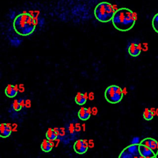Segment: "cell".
Wrapping results in <instances>:
<instances>
[{
	"mask_svg": "<svg viewBox=\"0 0 158 158\" xmlns=\"http://www.w3.org/2000/svg\"><path fill=\"white\" fill-rule=\"evenodd\" d=\"M137 19V14L133 11L127 7H121L116 11L112 22L119 31L127 32L134 28Z\"/></svg>",
	"mask_w": 158,
	"mask_h": 158,
	"instance_id": "obj_1",
	"label": "cell"
},
{
	"mask_svg": "<svg viewBox=\"0 0 158 158\" xmlns=\"http://www.w3.org/2000/svg\"><path fill=\"white\" fill-rule=\"evenodd\" d=\"M15 32L21 36H28L32 34L37 27V20L30 13L24 12L17 15L13 21Z\"/></svg>",
	"mask_w": 158,
	"mask_h": 158,
	"instance_id": "obj_2",
	"label": "cell"
},
{
	"mask_svg": "<svg viewBox=\"0 0 158 158\" xmlns=\"http://www.w3.org/2000/svg\"><path fill=\"white\" fill-rule=\"evenodd\" d=\"M116 11L112 4L103 1L96 5L94 10V14L98 21L106 23L112 21Z\"/></svg>",
	"mask_w": 158,
	"mask_h": 158,
	"instance_id": "obj_3",
	"label": "cell"
},
{
	"mask_svg": "<svg viewBox=\"0 0 158 158\" xmlns=\"http://www.w3.org/2000/svg\"><path fill=\"white\" fill-rule=\"evenodd\" d=\"M142 50V43L138 39H134L128 42L127 50L130 56L133 57H138L141 54Z\"/></svg>",
	"mask_w": 158,
	"mask_h": 158,
	"instance_id": "obj_4",
	"label": "cell"
},
{
	"mask_svg": "<svg viewBox=\"0 0 158 158\" xmlns=\"http://www.w3.org/2000/svg\"><path fill=\"white\" fill-rule=\"evenodd\" d=\"M116 87L117 86H111L105 92L106 99L111 103H117L120 102L123 97V95H119L116 93Z\"/></svg>",
	"mask_w": 158,
	"mask_h": 158,
	"instance_id": "obj_5",
	"label": "cell"
},
{
	"mask_svg": "<svg viewBox=\"0 0 158 158\" xmlns=\"http://www.w3.org/2000/svg\"><path fill=\"white\" fill-rule=\"evenodd\" d=\"M89 147V143L86 145H83L82 140L78 139L75 143L74 146V149L76 153L82 154L87 151Z\"/></svg>",
	"mask_w": 158,
	"mask_h": 158,
	"instance_id": "obj_6",
	"label": "cell"
},
{
	"mask_svg": "<svg viewBox=\"0 0 158 158\" xmlns=\"http://www.w3.org/2000/svg\"><path fill=\"white\" fill-rule=\"evenodd\" d=\"M139 153L140 155H142L145 157H153L156 156V155L154 154L153 151L151 150V148L145 146H143L142 145H140L139 146Z\"/></svg>",
	"mask_w": 158,
	"mask_h": 158,
	"instance_id": "obj_7",
	"label": "cell"
},
{
	"mask_svg": "<svg viewBox=\"0 0 158 158\" xmlns=\"http://www.w3.org/2000/svg\"><path fill=\"white\" fill-rule=\"evenodd\" d=\"M17 92L14 89V86L11 84H8L5 89V94L9 98H14L17 95Z\"/></svg>",
	"mask_w": 158,
	"mask_h": 158,
	"instance_id": "obj_8",
	"label": "cell"
},
{
	"mask_svg": "<svg viewBox=\"0 0 158 158\" xmlns=\"http://www.w3.org/2000/svg\"><path fill=\"white\" fill-rule=\"evenodd\" d=\"M78 116L81 120H86L89 119L90 117L89 113L86 112V109L84 107H81L80 110H79L78 113Z\"/></svg>",
	"mask_w": 158,
	"mask_h": 158,
	"instance_id": "obj_9",
	"label": "cell"
},
{
	"mask_svg": "<svg viewBox=\"0 0 158 158\" xmlns=\"http://www.w3.org/2000/svg\"><path fill=\"white\" fill-rule=\"evenodd\" d=\"M41 150L45 152H49L52 148L51 146V145L49 144L48 140H47V139H43V141L41 143Z\"/></svg>",
	"mask_w": 158,
	"mask_h": 158,
	"instance_id": "obj_10",
	"label": "cell"
},
{
	"mask_svg": "<svg viewBox=\"0 0 158 158\" xmlns=\"http://www.w3.org/2000/svg\"><path fill=\"white\" fill-rule=\"evenodd\" d=\"M75 102L78 105H83L84 104H85L86 102V100L83 97V94H82L81 92H78L77 94V95L75 97Z\"/></svg>",
	"mask_w": 158,
	"mask_h": 158,
	"instance_id": "obj_11",
	"label": "cell"
},
{
	"mask_svg": "<svg viewBox=\"0 0 158 158\" xmlns=\"http://www.w3.org/2000/svg\"><path fill=\"white\" fill-rule=\"evenodd\" d=\"M153 117H154V115L150 109H148V108L145 109L144 112H143V117L145 120H151L153 119Z\"/></svg>",
	"mask_w": 158,
	"mask_h": 158,
	"instance_id": "obj_12",
	"label": "cell"
},
{
	"mask_svg": "<svg viewBox=\"0 0 158 158\" xmlns=\"http://www.w3.org/2000/svg\"><path fill=\"white\" fill-rule=\"evenodd\" d=\"M152 27L154 31L158 34V13H157L153 18Z\"/></svg>",
	"mask_w": 158,
	"mask_h": 158,
	"instance_id": "obj_13",
	"label": "cell"
},
{
	"mask_svg": "<svg viewBox=\"0 0 158 158\" xmlns=\"http://www.w3.org/2000/svg\"><path fill=\"white\" fill-rule=\"evenodd\" d=\"M47 138L48 139H52L53 140H56V139H57V137L55 136L54 135V131H53V129H52L51 128H48L47 132Z\"/></svg>",
	"mask_w": 158,
	"mask_h": 158,
	"instance_id": "obj_14",
	"label": "cell"
},
{
	"mask_svg": "<svg viewBox=\"0 0 158 158\" xmlns=\"http://www.w3.org/2000/svg\"><path fill=\"white\" fill-rule=\"evenodd\" d=\"M128 150L131 154H137L139 151V146L137 145H131L128 148Z\"/></svg>",
	"mask_w": 158,
	"mask_h": 158,
	"instance_id": "obj_15",
	"label": "cell"
},
{
	"mask_svg": "<svg viewBox=\"0 0 158 158\" xmlns=\"http://www.w3.org/2000/svg\"><path fill=\"white\" fill-rule=\"evenodd\" d=\"M13 107L14 110L16 111H19L22 109V107L19 104V100H17V99H15L14 101V102L13 104Z\"/></svg>",
	"mask_w": 158,
	"mask_h": 158,
	"instance_id": "obj_16",
	"label": "cell"
},
{
	"mask_svg": "<svg viewBox=\"0 0 158 158\" xmlns=\"http://www.w3.org/2000/svg\"><path fill=\"white\" fill-rule=\"evenodd\" d=\"M151 141H152V138H146V139L143 140L140 145H142L143 146H147V147L150 148L151 144Z\"/></svg>",
	"mask_w": 158,
	"mask_h": 158,
	"instance_id": "obj_17",
	"label": "cell"
},
{
	"mask_svg": "<svg viewBox=\"0 0 158 158\" xmlns=\"http://www.w3.org/2000/svg\"><path fill=\"white\" fill-rule=\"evenodd\" d=\"M11 131H12V129H10V128H8L6 127V131H4V132L1 135V136L3 137V138H6V137H7L10 136L11 133Z\"/></svg>",
	"mask_w": 158,
	"mask_h": 158,
	"instance_id": "obj_18",
	"label": "cell"
},
{
	"mask_svg": "<svg viewBox=\"0 0 158 158\" xmlns=\"http://www.w3.org/2000/svg\"><path fill=\"white\" fill-rule=\"evenodd\" d=\"M140 143V139L138 137H135L131 142V145H138Z\"/></svg>",
	"mask_w": 158,
	"mask_h": 158,
	"instance_id": "obj_19",
	"label": "cell"
},
{
	"mask_svg": "<svg viewBox=\"0 0 158 158\" xmlns=\"http://www.w3.org/2000/svg\"><path fill=\"white\" fill-rule=\"evenodd\" d=\"M69 132L71 134L74 133V130H75V126H74V125L73 124H71L69 125Z\"/></svg>",
	"mask_w": 158,
	"mask_h": 158,
	"instance_id": "obj_20",
	"label": "cell"
},
{
	"mask_svg": "<svg viewBox=\"0 0 158 158\" xmlns=\"http://www.w3.org/2000/svg\"><path fill=\"white\" fill-rule=\"evenodd\" d=\"M6 130V125L5 124H1L0 126V134H3Z\"/></svg>",
	"mask_w": 158,
	"mask_h": 158,
	"instance_id": "obj_21",
	"label": "cell"
},
{
	"mask_svg": "<svg viewBox=\"0 0 158 158\" xmlns=\"http://www.w3.org/2000/svg\"><path fill=\"white\" fill-rule=\"evenodd\" d=\"M53 131H54V135L58 138V136H59L60 134V130H59L58 128H53Z\"/></svg>",
	"mask_w": 158,
	"mask_h": 158,
	"instance_id": "obj_22",
	"label": "cell"
},
{
	"mask_svg": "<svg viewBox=\"0 0 158 158\" xmlns=\"http://www.w3.org/2000/svg\"><path fill=\"white\" fill-rule=\"evenodd\" d=\"M25 107L27 108H30L31 107V101L27 99L25 101Z\"/></svg>",
	"mask_w": 158,
	"mask_h": 158,
	"instance_id": "obj_23",
	"label": "cell"
},
{
	"mask_svg": "<svg viewBox=\"0 0 158 158\" xmlns=\"http://www.w3.org/2000/svg\"><path fill=\"white\" fill-rule=\"evenodd\" d=\"M92 114L93 116H96L97 115L98 113V109L97 108H96V107H93L92 109Z\"/></svg>",
	"mask_w": 158,
	"mask_h": 158,
	"instance_id": "obj_24",
	"label": "cell"
},
{
	"mask_svg": "<svg viewBox=\"0 0 158 158\" xmlns=\"http://www.w3.org/2000/svg\"><path fill=\"white\" fill-rule=\"evenodd\" d=\"M89 99L90 101H93L95 99V95L93 92H90L89 94Z\"/></svg>",
	"mask_w": 158,
	"mask_h": 158,
	"instance_id": "obj_25",
	"label": "cell"
},
{
	"mask_svg": "<svg viewBox=\"0 0 158 158\" xmlns=\"http://www.w3.org/2000/svg\"><path fill=\"white\" fill-rule=\"evenodd\" d=\"M75 131H80L81 130V127L80 126V124H78V123H77V124H75Z\"/></svg>",
	"mask_w": 158,
	"mask_h": 158,
	"instance_id": "obj_26",
	"label": "cell"
},
{
	"mask_svg": "<svg viewBox=\"0 0 158 158\" xmlns=\"http://www.w3.org/2000/svg\"><path fill=\"white\" fill-rule=\"evenodd\" d=\"M19 104H20L21 106L22 107V108L25 107V101L24 99H20L19 101Z\"/></svg>",
	"mask_w": 158,
	"mask_h": 158,
	"instance_id": "obj_27",
	"label": "cell"
},
{
	"mask_svg": "<svg viewBox=\"0 0 158 158\" xmlns=\"http://www.w3.org/2000/svg\"><path fill=\"white\" fill-rule=\"evenodd\" d=\"M89 148H93L94 147V146H95V144H94V142H93V139H89Z\"/></svg>",
	"mask_w": 158,
	"mask_h": 158,
	"instance_id": "obj_28",
	"label": "cell"
},
{
	"mask_svg": "<svg viewBox=\"0 0 158 158\" xmlns=\"http://www.w3.org/2000/svg\"><path fill=\"white\" fill-rule=\"evenodd\" d=\"M48 143L51 145V146L52 148H53L55 146V142H54L55 140L52 139H48Z\"/></svg>",
	"mask_w": 158,
	"mask_h": 158,
	"instance_id": "obj_29",
	"label": "cell"
},
{
	"mask_svg": "<svg viewBox=\"0 0 158 158\" xmlns=\"http://www.w3.org/2000/svg\"><path fill=\"white\" fill-rule=\"evenodd\" d=\"M19 91L21 92H24L25 91V87H24V86L23 84H21L19 85Z\"/></svg>",
	"mask_w": 158,
	"mask_h": 158,
	"instance_id": "obj_30",
	"label": "cell"
},
{
	"mask_svg": "<svg viewBox=\"0 0 158 158\" xmlns=\"http://www.w3.org/2000/svg\"><path fill=\"white\" fill-rule=\"evenodd\" d=\"M17 125L16 124H13V131H17Z\"/></svg>",
	"mask_w": 158,
	"mask_h": 158,
	"instance_id": "obj_31",
	"label": "cell"
},
{
	"mask_svg": "<svg viewBox=\"0 0 158 158\" xmlns=\"http://www.w3.org/2000/svg\"><path fill=\"white\" fill-rule=\"evenodd\" d=\"M14 89L16 92L19 91V85L16 84V85L14 86Z\"/></svg>",
	"mask_w": 158,
	"mask_h": 158,
	"instance_id": "obj_32",
	"label": "cell"
},
{
	"mask_svg": "<svg viewBox=\"0 0 158 158\" xmlns=\"http://www.w3.org/2000/svg\"><path fill=\"white\" fill-rule=\"evenodd\" d=\"M86 112L89 114L90 116H91L92 114V108L89 107V108H88L86 109Z\"/></svg>",
	"mask_w": 158,
	"mask_h": 158,
	"instance_id": "obj_33",
	"label": "cell"
},
{
	"mask_svg": "<svg viewBox=\"0 0 158 158\" xmlns=\"http://www.w3.org/2000/svg\"><path fill=\"white\" fill-rule=\"evenodd\" d=\"M66 134V132H65V130H60V134H59V136H64Z\"/></svg>",
	"mask_w": 158,
	"mask_h": 158,
	"instance_id": "obj_34",
	"label": "cell"
},
{
	"mask_svg": "<svg viewBox=\"0 0 158 158\" xmlns=\"http://www.w3.org/2000/svg\"><path fill=\"white\" fill-rule=\"evenodd\" d=\"M122 93H123V95H126L127 94V91L126 87H124V88L122 89Z\"/></svg>",
	"mask_w": 158,
	"mask_h": 158,
	"instance_id": "obj_35",
	"label": "cell"
},
{
	"mask_svg": "<svg viewBox=\"0 0 158 158\" xmlns=\"http://www.w3.org/2000/svg\"><path fill=\"white\" fill-rule=\"evenodd\" d=\"M83 97L85 99V100L87 101V99H89V94H88L87 92H85V94H83Z\"/></svg>",
	"mask_w": 158,
	"mask_h": 158,
	"instance_id": "obj_36",
	"label": "cell"
},
{
	"mask_svg": "<svg viewBox=\"0 0 158 158\" xmlns=\"http://www.w3.org/2000/svg\"><path fill=\"white\" fill-rule=\"evenodd\" d=\"M6 127H7V128H10V129H12V130H13V127H12V125H11V124H6Z\"/></svg>",
	"mask_w": 158,
	"mask_h": 158,
	"instance_id": "obj_37",
	"label": "cell"
},
{
	"mask_svg": "<svg viewBox=\"0 0 158 158\" xmlns=\"http://www.w3.org/2000/svg\"><path fill=\"white\" fill-rule=\"evenodd\" d=\"M82 127H83V131H85V124H82Z\"/></svg>",
	"mask_w": 158,
	"mask_h": 158,
	"instance_id": "obj_38",
	"label": "cell"
},
{
	"mask_svg": "<svg viewBox=\"0 0 158 158\" xmlns=\"http://www.w3.org/2000/svg\"><path fill=\"white\" fill-rule=\"evenodd\" d=\"M59 130H65V128H64V127L60 128H59Z\"/></svg>",
	"mask_w": 158,
	"mask_h": 158,
	"instance_id": "obj_39",
	"label": "cell"
},
{
	"mask_svg": "<svg viewBox=\"0 0 158 158\" xmlns=\"http://www.w3.org/2000/svg\"><path fill=\"white\" fill-rule=\"evenodd\" d=\"M156 114L157 116H158V109L156 110Z\"/></svg>",
	"mask_w": 158,
	"mask_h": 158,
	"instance_id": "obj_40",
	"label": "cell"
},
{
	"mask_svg": "<svg viewBox=\"0 0 158 158\" xmlns=\"http://www.w3.org/2000/svg\"><path fill=\"white\" fill-rule=\"evenodd\" d=\"M157 147H158V142H157Z\"/></svg>",
	"mask_w": 158,
	"mask_h": 158,
	"instance_id": "obj_41",
	"label": "cell"
}]
</instances>
